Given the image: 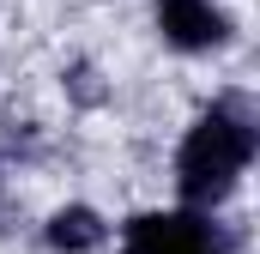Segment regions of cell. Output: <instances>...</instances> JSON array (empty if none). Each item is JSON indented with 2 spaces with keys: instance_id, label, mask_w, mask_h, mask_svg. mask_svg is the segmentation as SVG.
I'll use <instances>...</instances> for the list:
<instances>
[{
  "instance_id": "4",
  "label": "cell",
  "mask_w": 260,
  "mask_h": 254,
  "mask_svg": "<svg viewBox=\"0 0 260 254\" xmlns=\"http://www.w3.org/2000/svg\"><path fill=\"white\" fill-rule=\"evenodd\" d=\"M103 242H109V224L91 206H61L49 218V248L55 254H97Z\"/></svg>"
},
{
  "instance_id": "3",
  "label": "cell",
  "mask_w": 260,
  "mask_h": 254,
  "mask_svg": "<svg viewBox=\"0 0 260 254\" xmlns=\"http://www.w3.org/2000/svg\"><path fill=\"white\" fill-rule=\"evenodd\" d=\"M157 30H164L170 49L206 55V49L230 43V12L212 6V0H157Z\"/></svg>"
},
{
  "instance_id": "1",
  "label": "cell",
  "mask_w": 260,
  "mask_h": 254,
  "mask_svg": "<svg viewBox=\"0 0 260 254\" xmlns=\"http://www.w3.org/2000/svg\"><path fill=\"white\" fill-rule=\"evenodd\" d=\"M254 109L242 103V97H218L194 127H188V139H182V151H176V194H182V206L188 212H212V206H224L230 188H236V176L254 164Z\"/></svg>"
},
{
  "instance_id": "2",
  "label": "cell",
  "mask_w": 260,
  "mask_h": 254,
  "mask_svg": "<svg viewBox=\"0 0 260 254\" xmlns=\"http://www.w3.org/2000/svg\"><path fill=\"white\" fill-rule=\"evenodd\" d=\"M121 254H224V236L206 212H139L121 236Z\"/></svg>"
}]
</instances>
